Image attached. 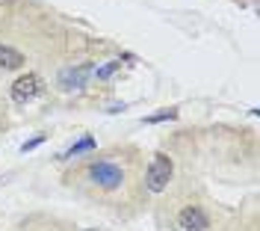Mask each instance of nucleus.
<instances>
[{
  "label": "nucleus",
  "mask_w": 260,
  "mask_h": 231,
  "mask_svg": "<svg viewBox=\"0 0 260 231\" xmlns=\"http://www.w3.org/2000/svg\"><path fill=\"white\" fill-rule=\"evenodd\" d=\"M89 149H95V139H92V136H83L77 146H71V149L65 151L62 160H65V157H74V154H80V151H89Z\"/></svg>",
  "instance_id": "0eeeda50"
},
{
  "label": "nucleus",
  "mask_w": 260,
  "mask_h": 231,
  "mask_svg": "<svg viewBox=\"0 0 260 231\" xmlns=\"http://www.w3.org/2000/svg\"><path fill=\"white\" fill-rule=\"evenodd\" d=\"M178 222H180V228H186V231H204L207 228V216H204L201 208H183L180 216H178Z\"/></svg>",
  "instance_id": "39448f33"
},
{
  "label": "nucleus",
  "mask_w": 260,
  "mask_h": 231,
  "mask_svg": "<svg viewBox=\"0 0 260 231\" xmlns=\"http://www.w3.org/2000/svg\"><path fill=\"white\" fill-rule=\"evenodd\" d=\"M178 115V110H162V113H154V115H148L145 122H162V119H175Z\"/></svg>",
  "instance_id": "1a4fd4ad"
},
{
  "label": "nucleus",
  "mask_w": 260,
  "mask_h": 231,
  "mask_svg": "<svg viewBox=\"0 0 260 231\" xmlns=\"http://www.w3.org/2000/svg\"><path fill=\"white\" fill-rule=\"evenodd\" d=\"M92 178L95 184H101L104 190H115L118 184H121V169L113 163H95L92 166Z\"/></svg>",
  "instance_id": "7ed1b4c3"
},
{
  "label": "nucleus",
  "mask_w": 260,
  "mask_h": 231,
  "mask_svg": "<svg viewBox=\"0 0 260 231\" xmlns=\"http://www.w3.org/2000/svg\"><path fill=\"white\" fill-rule=\"evenodd\" d=\"M42 142H45V136H36V139H30V142H24L21 151H30V149H36V146H42Z\"/></svg>",
  "instance_id": "9d476101"
},
{
  "label": "nucleus",
  "mask_w": 260,
  "mask_h": 231,
  "mask_svg": "<svg viewBox=\"0 0 260 231\" xmlns=\"http://www.w3.org/2000/svg\"><path fill=\"white\" fill-rule=\"evenodd\" d=\"M24 66V53L9 45H0V68H21Z\"/></svg>",
  "instance_id": "423d86ee"
},
{
  "label": "nucleus",
  "mask_w": 260,
  "mask_h": 231,
  "mask_svg": "<svg viewBox=\"0 0 260 231\" xmlns=\"http://www.w3.org/2000/svg\"><path fill=\"white\" fill-rule=\"evenodd\" d=\"M86 231H98V228H86Z\"/></svg>",
  "instance_id": "9b49d317"
},
{
  "label": "nucleus",
  "mask_w": 260,
  "mask_h": 231,
  "mask_svg": "<svg viewBox=\"0 0 260 231\" xmlns=\"http://www.w3.org/2000/svg\"><path fill=\"white\" fill-rule=\"evenodd\" d=\"M172 172H175L172 157L169 154H154V160L148 166V175H145V187L151 193H162L169 187V181H172Z\"/></svg>",
  "instance_id": "f257e3e1"
},
{
  "label": "nucleus",
  "mask_w": 260,
  "mask_h": 231,
  "mask_svg": "<svg viewBox=\"0 0 260 231\" xmlns=\"http://www.w3.org/2000/svg\"><path fill=\"white\" fill-rule=\"evenodd\" d=\"M89 74H92V66L62 68V71H59V86H62V89H80Z\"/></svg>",
  "instance_id": "20e7f679"
},
{
  "label": "nucleus",
  "mask_w": 260,
  "mask_h": 231,
  "mask_svg": "<svg viewBox=\"0 0 260 231\" xmlns=\"http://www.w3.org/2000/svg\"><path fill=\"white\" fill-rule=\"evenodd\" d=\"M118 68H121V63L115 60V63H107V66H104V68H98L95 74H98V80H107V77H113V74H115V71H118Z\"/></svg>",
  "instance_id": "6e6552de"
},
{
  "label": "nucleus",
  "mask_w": 260,
  "mask_h": 231,
  "mask_svg": "<svg viewBox=\"0 0 260 231\" xmlns=\"http://www.w3.org/2000/svg\"><path fill=\"white\" fill-rule=\"evenodd\" d=\"M42 92H45V86H42V77L39 74H21L12 83V98L18 104H27V101H32L36 95H42Z\"/></svg>",
  "instance_id": "f03ea898"
}]
</instances>
